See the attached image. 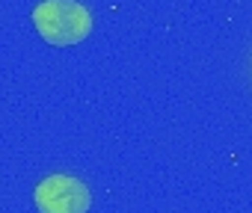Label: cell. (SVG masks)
I'll use <instances>...</instances> for the list:
<instances>
[{"mask_svg": "<svg viewBox=\"0 0 252 213\" xmlns=\"http://www.w3.org/2000/svg\"><path fill=\"white\" fill-rule=\"evenodd\" d=\"M33 24L48 45L68 48L92 33V15L77 0H42L33 9Z\"/></svg>", "mask_w": 252, "mask_h": 213, "instance_id": "obj_1", "label": "cell"}, {"mask_svg": "<svg viewBox=\"0 0 252 213\" xmlns=\"http://www.w3.org/2000/svg\"><path fill=\"white\" fill-rule=\"evenodd\" d=\"M39 213H86L92 204V192L83 181L71 175H51L36 186Z\"/></svg>", "mask_w": 252, "mask_h": 213, "instance_id": "obj_2", "label": "cell"}]
</instances>
